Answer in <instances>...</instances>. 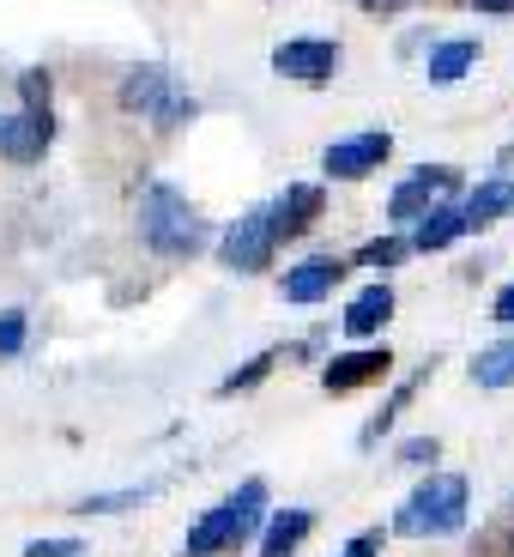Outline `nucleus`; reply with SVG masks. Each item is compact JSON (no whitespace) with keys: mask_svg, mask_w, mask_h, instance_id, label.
<instances>
[{"mask_svg":"<svg viewBox=\"0 0 514 557\" xmlns=\"http://www.w3.org/2000/svg\"><path fill=\"white\" fill-rule=\"evenodd\" d=\"M466 503H473V485L460 473H430L393 509V533L400 540H454L466 528Z\"/></svg>","mask_w":514,"mask_h":557,"instance_id":"obj_1","label":"nucleus"},{"mask_svg":"<svg viewBox=\"0 0 514 557\" xmlns=\"http://www.w3.org/2000/svg\"><path fill=\"white\" fill-rule=\"evenodd\" d=\"M139 237L152 255H170V261H188V255L206 249V219L188 207L181 188L170 182H152L146 195H139Z\"/></svg>","mask_w":514,"mask_h":557,"instance_id":"obj_2","label":"nucleus"},{"mask_svg":"<svg viewBox=\"0 0 514 557\" xmlns=\"http://www.w3.org/2000/svg\"><path fill=\"white\" fill-rule=\"evenodd\" d=\"M261 521H266V479H242L230 497L212 503L206 516L188 528V552H200V557L237 552V545H249L261 533Z\"/></svg>","mask_w":514,"mask_h":557,"instance_id":"obj_3","label":"nucleus"},{"mask_svg":"<svg viewBox=\"0 0 514 557\" xmlns=\"http://www.w3.org/2000/svg\"><path fill=\"white\" fill-rule=\"evenodd\" d=\"M122 110L127 115H152V122L170 134V127H181L188 115H195V103H188V91H181L164 67L146 61V67H127L122 73Z\"/></svg>","mask_w":514,"mask_h":557,"instance_id":"obj_4","label":"nucleus"},{"mask_svg":"<svg viewBox=\"0 0 514 557\" xmlns=\"http://www.w3.org/2000/svg\"><path fill=\"white\" fill-rule=\"evenodd\" d=\"M339 67H346V55H339L334 37H291L273 49V73L297 85H327Z\"/></svg>","mask_w":514,"mask_h":557,"instance_id":"obj_5","label":"nucleus"},{"mask_svg":"<svg viewBox=\"0 0 514 557\" xmlns=\"http://www.w3.org/2000/svg\"><path fill=\"white\" fill-rule=\"evenodd\" d=\"M388 152H393V134H388V127H363V134L334 139V146L321 152V170H327L334 182H363L369 170L388 164Z\"/></svg>","mask_w":514,"mask_h":557,"instance_id":"obj_6","label":"nucleus"},{"mask_svg":"<svg viewBox=\"0 0 514 557\" xmlns=\"http://www.w3.org/2000/svg\"><path fill=\"white\" fill-rule=\"evenodd\" d=\"M273 249H278L273 219H266V207H254V212H242V219L230 224V231H224L218 261L230 267V273H261V267L273 261Z\"/></svg>","mask_w":514,"mask_h":557,"instance_id":"obj_7","label":"nucleus"},{"mask_svg":"<svg viewBox=\"0 0 514 557\" xmlns=\"http://www.w3.org/2000/svg\"><path fill=\"white\" fill-rule=\"evenodd\" d=\"M454 195H460V170L454 164H417L412 176L388 195V212L393 219H424L430 207H442V200H454Z\"/></svg>","mask_w":514,"mask_h":557,"instance_id":"obj_8","label":"nucleus"},{"mask_svg":"<svg viewBox=\"0 0 514 557\" xmlns=\"http://www.w3.org/2000/svg\"><path fill=\"white\" fill-rule=\"evenodd\" d=\"M393 370V351L388 346H358V351H339V358H327V370H321V388L327 394H358L369 388V382H381Z\"/></svg>","mask_w":514,"mask_h":557,"instance_id":"obj_9","label":"nucleus"},{"mask_svg":"<svg viewBox=\"0 0 514 557\" xmlns=\"http://www.w3.org/2000/svg\"><path fill=\"white\" fill-rule=\"evenodd\" d=\"M49 139H55V115H49V110L0 115V152L13 158V164H42Z\"/></svg>","mask_w":514,"mask_h":557,"instance_id":"obj_10","label":"nucleus"},{"mask_svg":"<svg viewBox=\"0 0 514 557\" xmlns=\"http://www.w3.org/2000/svg\"><path fill=\"white\" fill-rule=\"evenodd\" d=\"M321 207H327V195H321L315 182H291L278 200H266V219H273V237L278 243H297L309 231V224L321 219Z\"/></svg>","mask_w":514,"mask_h":557,"instance_id":"obj_11","label":"nucleus"},{"mask_svg":"<svg viewBox=\"0 0 514 557\" xmlns=\"http://www.w3.org/2000/svg\"><path fill=\"white\" fill-rule=\"evenodd\" d=\"M339 285H346V261H339V255H315V261H297L278 292H285V304H321V297H334Z\"/></svg>","mask_w":514,"mask_h":557,"instance_id":"obj_12","label":"nucleus"},{"mask_svg":"<svg viewBox=\"0 0 514 557\" xmlns=\"http://www.w3.org/2000/svg\"><path fill=\"white\" fill-rule=\"evenodd\" d=\"M460 237H466V212H460V200H442V207H430L417 219L412 255H442V249H454Z\"/></svg>","mask_w":514,"mask_h":557,"instance_id":"obj_13","label":"nucleus"},{"mask_svg":"<svg viewBox=\"0 0 514 557\" xmlns=\"http://www.w3.org/2000/svg\"><path fill=\"white\" fill-rule=\"evenodd\" d=\"M315 533V516L309 509H273L261 521V557H297V545Z\"/></svg>","mask_w":514,"mask_h":557,"instance_id":"obj_14","label":"nucleus"},{"mask_svg":"<svg viewBox=\"0 0 514 557\" xmlns=\"http://www.w3.org/2000/svg\"><path fill=\"white\" fill-rule=\"evenodd\" d=\"M388 321H393V292H388V285H369V292L351 297V309H346V334H351V339H369V334H381Z\"/></svg>","mask_w":514,"mask_h":557,"instance_id":"obj_15","label":"nucleus"},{"mask_svg":"<svg viewBox=\"0 0 514 557\" xmlns=\"http://www.w3.org/2000/svg\"><path fill=\"white\" fill-rule=\"evenodd\" d=\"M509 207H514V182H502V176L478 182L473 195L460 200V212H466V231H485V224H497Z\"/></svg>","mask_w":514,"mask_h":557,"instance_id":"obj_16","label":"nucleus"},{"mask_svg":"<svg viewBox=\"0 0 514 557\" xmlns=\"http://www.w3.org/2000/svg\"><path fill=\"white\" fill-rule=\"evenodd\" d=\"M430 370H436V363H424V370H417V376H405V382H400V388H393V394H388V406H381V412H376V418H369V424H363V436H358V443H363V448H376V443H381V436H388V431H393V418H400V412H405V406H412V394H417V388H424V382H430Z\"/></svg>","mask_w":514,"mask_h":557,"instance_id":"obj_17","label":"nucleus"},{"mask_svg":"<svg viewBox=\"0 0 514 557\" xmlns=\"http://www.w3.org/2000/svg\"><path fill=\"white\" fill-rule=\"evenodd\" d=\"M478 67V42L473 37H448L442 49H430V85H454Z\"/></svg>","mask_w":514,"mask_h":557,"instance_id":"obj_18","label":"nucleus"},{"mask_svg":"<svg viewBox=\"0 0 514 557\" xmlns=\"http://www.w3.org/2000/svg\"><path fill=\"white\" fill-rule=\"evenodd\" d=\"M473 382H478V388H509V382H514V334L478 351V358H473Z\"/></svg>","mask_w":514,"mask_h":557,"instance_id":"obj_19","label":"nucleus"},{"mask_svg":"<svg viewBox=\"0 0 514 557\" xmlns=\"http://www.w3.org/2000/svg\"><path fill=\"white\" fill-rule=\"evenodd\" d=\"M273 363H278V351H261V358H249L242 370H230V376L218 382V394H249V388H261V382L273 376Z\"/></svg>","mask_w":514,"mask_h":557,"instance_id":"obj_20","label":"nucleus"},{"mask_svg":"<svg viewBox=\"0 0 514 557\" xmlns=\"http://www.w3.org/2000/svg\"><path fill=\"white\" fill-rule=\"evenodd\" d=\"M358 261L363 267H400V261H412V237H376V243H363Z\"/></svg>","mask_w":514,"mask_h":557,"instance_id":"obj_21","label":"nucleus"},{"mask_svg":"<svg viewBox=\"0 0 514 557\" xmlns=\"http://www.w3.org/2000/svg\"><path fill=\"white\" fill-rule=\"evenodd\" d=\"M152 491H110V497H85V503H73L79 516H115V509H134V503H146Z\"/></svg>","mask_w":514,"mask_h":557,"instance_id":"obj_22","label":"nucleus"},{"mask_svg":"<svg viewBox=\"0 0 514 557\" xmlns=\"http://www.w3.org/2000/svg\"><path fill=\"white\" fill-rule=\"evenodd\" d=\"M25 334H30L25 309H7V315H0V358H18V351H25Z\"/></svg>","mask_w":514,"mask_h":557,"instance_id":"obj_23","label":"nucleus"},{"mask_svg":"<svg viewBox=\"0 0 514 557\" xmlns=\"http://www.w3.org/2000/svg\"><path fill=\"white\" fill-rule=\"evenodd\" d=\"M49 91H55V79H49L42 67L18 73V98H25V110H49Z\"/></svg>","mask_w":514,"mask_h":557,"instance_id":"obj_24","label":"nucleus"},{"mask_svg":"<svg viewBox=\"0 0 514 557\" xmlns=\"http://www.w3.org/2000/svg\"><path fill=\"white\" fill-rule=\"evenodd\" d=\"M436 436H412V443H400V467H436Z\"/></svg>","mask_w":514,"mask_h":557,"instance_id":"obj_25","label":"nucleus"},{"mask_svg":"<svg viewBox=\"0 0 514 557\" xmlns=\"http://www.w3.org/2000/svg\"><path fill=\"white\" fill-rule=\"evenodd\" d=\"M85 545L79 540H30L25 545V557H79Z\"/></svg>","mask_w":514,"mask_h":557,"instance_id":"obj_26","label":"nucleus"},{"mask_svg":"<svg viewBox=\"0 0 514 557\" xmlns=\"http://www.w3.org/2000/svg\"><path fill=\"white\" fill-rule=\"evenodd\" d=\"M376 552H381V528H369V533H358L339 557H376Z\"/></svg>","mask_w":514,"mask_h":557,"instance_id":"obj_27","label":"nucleus"},{"mask_svg":"<svg viewBox=\"0 0 514 557\" xmlns=\"http://www.w3.org/2000/svg\"><path fill=\"white\" fill-rule=\"evenodd\" d=\"M490 315H497L502 327H514V285H509V292L497 297V304H490Z\"/></svg>","mask_w":514,"mask_h":557,"instance_id":"obj_28","label":"nucleus"},{"mask_svg":"<svg viewBox=\"0 0 514 557\" xmlns=\"http://www.w3.org/2000/svg\"><path fill=\"white\" fill-rule=\"evenodd\" d=\"M460 7H478V13H514V0H460Z\"/></svg>","mask_w":514,"mask_h":557,"instance_id":"obj_29","label":"nucleus"},{"mask_svg":"<svg viewBox=\"0 0 514 557\" xmlns=\"http://www.w3.org/2000/svg\"><path fill=\"white\" fill-rule=\"evenodd\" d=\"M358 7H369V13H400V7H412V0H358Z\"/></svg>","mask_w":514,"mask_h":557,"instance_id":"obj_30","label":"nucleus"},{"mask_svg":"<svg viewBox=\"0 0 514 557\" xmlns=\"http://www.w3.org/2000/svg\"><path fill=\"white\" fill-rule=\"evenodd\" d=\"M502 540L514 545V497H509V509H502Z\"/></svg>","mask_w":514,"mask_h":557,"instance_id":"obj_31","label":"nucleus"},{"mask_svg":"<svg viewBox=\"0 0 514 557\" xmlns=\"http://www.w3.org/2000/svg\"><path fill=\"white\" fill-rule=\"evenodd\" d=\"M188 557H200V552H188Z\"/></svg>","mask_w":514,"mask_h":557,"instance_id":"obj_32","label":"nucleus"},{"mask_svg":"<svg viewBox=\"0 0 514 557\" xmlns=\"http://www.w3.org/2000/svg\"><path fill=\"white\" fill-rule=\"evenodd\" d=\"M509 212H514V207H509Z\"/></svg>","mask_w":514,"mask_h":557,"instance_id":"obj_33","label":"nucleus"}]
</instances>
